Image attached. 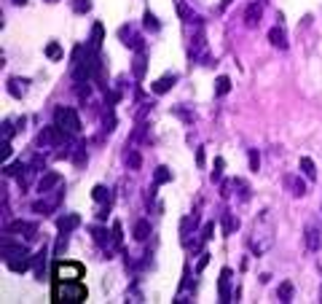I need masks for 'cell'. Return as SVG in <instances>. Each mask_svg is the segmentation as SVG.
Instances as JSON below:
<instances>
[{
    "mask_svg": "<svg viewBox=\"0 0 322 304\" xmlns=\"http://www.w3.org/2000/svg\"><path fill=\"white\" fill-rule=\"evenodd\" d=\"M100 49H94L91 43H80L73 49V62H70V73H73V81L76 84H89L94 78L97 67H100Z\"/></svg>",
    "mask_w": 322,
    "mask_h": 304,
    "instance_id": "1",
    "label": "cell"
},
{
    "mask_svg": "<svg viewBox=\"0 0 322 304\" xmlns=\"http://www.w3.org/2000/svg\"><path fill=\"white\" fill-rule=\"evenodd\" d=\"M274 243H277V234H274L271 213L263 210V213L255 218V223H252V234H250V240H247V245H250L252 256H266L268 250L274 248Z\"/></svg>",
    "mask_w": 322,
    "mask_h": 304,
    "instance_id": "2",
    "label": "cell"
},
{
    "mask_svg": "<svg viewBox=\"0 0 322 304\" xmlns=\"http://www.w3.org/2000/svg\"><path fill=\"white\" fill-rule=\"evenodd\" d=\"M51 299L56 304H80L89 299V291H86L83 280H54L51 285Z\"/></svg>",
    "mask_w": 322,
    "mask_h": 304,
    "instance_id": "3",
    "label": "cell"
},
{
    "mask_svg": "<svg viewBox=\"0 0 322 304\" xmlns=\"http://www.w3.org/2000/svg\"><path fill=\"white\" fill-rule=\"evenodd\" d=\"M54 124H56V127H62L70 137L80 135V119H78L76 108H65V105H59V108L54 111Z\"/></svg>",
    "mask_w": 322,
    "mask_h": 304,
    "instance_id": "4",
    "label": "cell"
},
{
    "mask_svg": "<svg viewBox=\"0 0 322 304\" xmlns=\"http://www.w3.org/2000/svg\"><path fill=\"white\" fill-rule=\"evenodd\" d=\"M67 132L62 127H56V124H51V127H43L38 135V148H56L62 146V143H67Z\"/></svg>",
    "mask_w": 322,
    "mask_h": 304,
    "instance_id": "5",
    "label": "cell"
},
{
    "mask_svg": "<svg viewBox=\"0 0 322 304\" xmlns=\"http://www.w3.org/2000/svg\"><path fill=\"white\" fill-rule=\"evenodd\" d=\"M80 277H83V264L62 259L54 264V280H80Z\"/></svg>",
    "mask_w": 322,
    "mask_h": 304,
    "instance_id": "6",
    "label": "cell"
},
{
    "mask_svg": "<svg viewBox=\"0 0 322 304\" xmlns=\"http://www.w3.org/2000/svg\"><path fill=\"white\" fill-rule=\"evenodd\" d=\"M231 277H234V269L231 267H223L220 269V280H217V299L223 304L234 302L231 299Z\"/></svg>",
    "mask_w": 322,
    "mask_h": 304,
    "instance_id": "7",
    "label": "cell"
},
{
    "mask_svg": "<svg viewBox=\"0 0 322 304\" xmlns=\"http://www.w3.org/2000/svg\"><path fill=\"white\" fill-rule=\"evenodd\" d=\"M5 267H8L11 272H27V269L32 267V256L27 253V248H22L19 253H14V256L5 259Z\"/></svg>",
    "mask_w": 322,
    "mask_h": 304,
    "instance_id": "8",
    "label": "cell"
},
{
    "mask_svg": "<svg viewBox=\"0 0 322 304\" xmlns=\"http://www.w3.org/2000/svg\"><path fill=\"white\" fill-rule=\"evenodd\" d=\"M263 16V0H250V5L244 8V27H258Z\"/></svg>",
    "mask_w": 322,
    "mask_h": 304,
    "instance_id": "9",
    "label": "cell"
},
{
    "mask_svg": "<svg viewBox=\"0 0 322 304\" xmlns=\"http://www.w3.org/2000/svg\"><path fill=\"white\" fill-rule=\"evenodd\" d=\"M3 232H22L27 240H38V223H30V221H14V223H5Z\"/></svg>",
    "mask_w": 322,
    "mask_h": 304,
    "instance_id": "10",
    "label": "cell"
},
{
    "mask_svg": "<svg viewBox=\"0 0 322 304\" xmlns=\"http://www.w3.org/2000/svg\"><path fill=\"white\" fill-rule=\"evenodd\" d=\"M62 186V175L59 173H43V178L38 181V194L40 197H46V194H51L54 188Z\"/></svg>",
    "mask_w": 322,
    "mask_h": 304,
    "instance_id": "11",
    "label": "cell"
},
{
    "mask_svg": "<svg viewBox=\"0 0 322 304\" xmlns=\"http://www.w3.org/2000/svg\"><path fill=\"white\" fill-rule=\"evenodd\" d=\"M196 226H199V213H191V215L183 218V223H180V240H183V245L191 243V234L196 232Z\"/></svg>",
    "mask_w": 322,
    "mask_h": 304,
    "instance_id": "12",
    "label": "cell"
},
{
    "mask_svg": "<svg viewBox=\"0 0 322 304\" xmlns=\"http://www.w3.org/2000/svg\"><path fill=\"white\" fill-rule=\"evenodd\" d=\"M282 183H285V188L293 194V197H303V194H306V183L301 181V175L287 173L285 178H282Z\"/></svg>",
    "mask_w": 322,
    "mask_h": 304,
    "instance_id": "13",
    "label": "cell"
},
{
    "mask_svg": "<svg viewBox=\"0 0 322 304\" xmlns=\"http://www.w3.org/2000/svg\"><path fill=\"white\" fill-rule=\"evenodd\" d=\"M118 35H121V41H124V46H132V49L134 51H142L145 49V41H142L140 35H134V30H132V27H121L118 30Z\"/></svg>",
    "mask_w": 322,
    "mask_h": 304,
    "instance_id": "14",
    "label": "cell"
},
{
    "mask_svg": "<svg viewBox=\"0 0 322 304\" xmlns=\"http://www.w3.org/2000/svg\"><path fill=\"white\" fill-rule=\"evenodd\" d=\"M175 84H177V73H164L159 81L151 84V91H153V94H166V91L175 87Z\"/></svg>",
    "mask_w": 322,
    "mask_h": 304,
    "instance_id": "15",
    "label": "cell"
},
{
    "mask_svg": "<svg viewBox=\"0 0 322 304\" xmlns=\"http://www.w3.org/2000/svg\"><path fill=\"white\" fill-rule=\"evenodd\" d=\"M62 194H65V191H56L51 199H40V202H35V205H32V213H38V215H49L51 210H54L56 205H59Z\"/></svg>",
    "mask_w": 322,
    "mask_h": 304,
    "instance_id": "16",
    "label": "cell"
},
{
    "mask_svg": "<svg viewBox=\"0 0 322 304\" xmlns=\"http://www.w3.org/2000/svg\"><path fill=\"white\" fill-rule=\"evenodd\" d=\"M145 70H148V54H145V49H142V51H137L134 60H132V73H134L137 81H142V78H145Z\"/></svg>",
    "mask_w": 322,
    "mask_h": 304,
    "instance_id": "17",
    "label": "cell"
},
{
    "mask_svg": "<svg viewBox=\"0 0 322 304\" xmlns=\"http://www.w3.org/2000/svg\"><path fill=\"white\" fill-rule=\"evenodd\" d=\"M303 240H306V250H312V253H317V250H320L322 234H320L317 226H312V223H309V226H306V234H303Z\"/></svg>",
    "mask_w": 322,
    "mask_h": 304,
    "instance_id": "18",
    "label": "cell"
},
{
    "mask_svg": "<svg viewBox=\"0 0 322 304\" xmlns=\"http://www.w3.org/2000/svg\"><path fill=\"white\" fill-rule=\"evenodd\" d=\"M80 226V215L78 213H65L59 218V221H56V229H59V232H76V229Z\"/></svg>",
    "mask_w": 322,
    "mask_h": 304,
    "instance_id": "19",
    "label": "cell"
},
{
    "mask_svg": "<svg viewBox=\"0 0 322 304\" xmlns=\"http://www.w3.org/2000/svg\"><path fill=\"white\" fill-rule=\"evenodd\" d=\"M27 89H30V81L27 78H8V94L11 97H25L27 94Z\"/></svg>",
    "mask_w": 322,
    "mask_h": 304,
    "instance_id": "20",
    "label": "cell"
},
{
    "mask_svg": "<svg viewBox=\"0 0 322 304\" xmlns=\"http://www.w3.org/2000/svg\"><path fill=\"white\" fill-rule=\"evenodd\" d=\"M268 41H271V46H274V49H282V51L287 49V35H285V30H282L279 25L268 30Z\"/></svg>",
    "mask_w": 322,
    "mask_h": 304,
    "instance_id": "21",
    "label": "cell"
},
{
    "mask_svg": "<svg viewBox=\"0 0 322 304\" xmlns=\"http://www.w3.org/2000/svg\"><path fill=\"white\" fill-rule=\"evenodd\" d=\"M46 256H49V250H46V245L38 250L35 256H32V272H35L38 280H43V269H46Z\"/></svg>",
    "mask_w": 322,
    "mask_h": 304,
    "instance_id": "22",
    "label": "cell"
},
{
    "mask_svg": "<svg viewBox=\"0 0 322 304\" xmlns=\"http://www.w3.org/2000/svg\"><path fill=\"white\" fill-rule=\"evenodd\" d=\"M132 234H134V240H137V243H145V240L151 237V221L140 218V221L134 223V229H132Z\"/></svg>",
    "mask_w": 322,
    "mask_h": 304,
    "instance_id": "23",
    "label": "cell"
},
{
    "mask_svg": "<svg viewBox=\"0 0 322 304\" xmlns=\"http://www.w3.org/2000/svg\"><path fill=\"white\" fill-rule=\"evenodd\" d=\"M220 221H223V234H226V237H228V234H234V232L239 229V218L234 215V213H228V210L220 215Z\"/></svg>",
    "mask_w": 322,
    "mask_h": 304,
    "instance_id": "24",
    "label": "cell"
},
{
    "mask_svg": "<svg viewBox=\"0 0 322 304\" xmlns=\"http://www.w3.org/2000/svg\"><path fill=\"white\" fill-rule=\"evenodd\" d=\"M124 159H126V164H129V170H140V167H142V156H140V151H137V148H132V146H126Z\"/></svg>",
    "mask_w": 322,
    "mask_h": 304,
    "instance_id": "25",
    "label": "cell"
},
{
    "mask_svg": "<svg viewBox=\"0 0 322 304\" xmlns=\"http://www.w3.org/2000/svg\"><path fill=\"white\" fill-rule=\"evenodd\" d=\"M38 170L35 167H30V164H25V170H22L19 175H16V181H19V188L25 191V188H30V183H32V178H35Z\"/></svg>",
    "mask_w": 322,
    "mask_h": 304,
    "instance_id": "26",
    "label": "cell"
},
{
    "mask_svg": "<svg viewBox=\"0 0 322 304\" xmlns=\"http://www.w3.org/2000/svg\"><path fill=\"white\" fill-rule=\"evenodd\" d=\"M102 38H105L102 22H94V25H91V38H89V43L94 46V49H100V46H102Z\"/></svg>",
    "mask_w": 322,
    "mask_h": 304,
    "instance_id": "27",
    "label": "cell"
},
{
    "mask_svg": "<svg viewBox=\"0 0 322 304\" xmlns=\"http://www.w3.org/2000/svg\"><path fill=\"white\" fill-rule=\"evenodd\" d=\"M228 91H231V78H228V76H217V81H215V97H226Z\"/></svg>",
    "mask_w": 322,
    "mask_h": 304,
    "instance_id": "28",
    "label": "cell"
},
{
    "mask_svg": "<svg viewBox=\"0 0 322 304\" xmlns=\"http://www.w3.org/2000/svg\"><path fill=\"white\" fill-rule=\"evenodd\" d=\"M175 5H177V14H180L183 22H193V25H196V22H201L196 14H191V11H188V5L183 3V0H175Z\"/></svg>",
    "mask_w": 322,
    "mask_h": 304,
    "instance_id": "29",
    "label": "cell"
},
{
    "mask_svg": "<svg viewBox=\"0 0 322 304\" xmlns=\"http://www.w3.org/2000/svg\"><path fill=\"white\" fill-rule=\"evenodd\" d=\"M46 57H49V60H51V62H59V60H62V57H65V54H62V46H59V43H56V41H51V43H46Z\"/></svg>",
    "mask_w": 322,
    "mask_h": 304,
    "instance_id": "30",
    "label": "cell"
},
{
    "mask_svg": "<svg viewBox=\"0 0 322 304\" xmlns=\"http://www.w3.org/2000/svg\"><path fill=\"white\" fill-rule=\"evenodd\" d=\"M301 173L309 178V181H314L317 178V167H314V162L309 156H301Z\"/></svg>",
    "mask_w": 322,
    "mask_h": 304,
    "instance_id": "31",
    "label": "cell"
},
{
    "mask_svg": "<svg viewBox=\"0 0 322 304\" xmlns=\"http://www.w3.org/2000/svg\"><path fill=\"white\" fill-rule=\"evenodd\" d=\"M277 296H279V302H293V283H290V280H285V283H279V288H277Z\"/></svg>",
    "mask_w": 322,
    "mask_h": 304,
    "instance_id": "32",
    "label": "cell"
},
{
    "mask_svg": "<svg viewBox=\"0 0 322 304\" xmlns=\"http://www.w3.org/2000/svg\"><path fill=\"white\" fill-rule=\"evenodd\" d=\"M169 181H172V170H169V167H159L156 175H153V183L161 186V183H169Z\"/></svg>",
    "mask_w": 322,
    "mask_h": 304,
    "instance_id": "33",
    "label": "cell"
},
{
    "mask_svg": "<svg viewBox=\"0 0 322 304\" xmlns=\"http://www.w3.org/2000/svg\"><path fill=\"white\" fill-rule=\"evenodd\" d=\"M91 197H94L97 202H110V188H107V186H94Z\"/></svg>",
    "mask_w": 322,
    "mask_h": 304,
    "instance_id": "34",
    "label": "cell"
},
{
    "mask_svg": "<svg viewBox=\"0 0 322 304\" xmlns=\"http://www.w3.org/2000/svg\"><path fill=\"white\" fill-rule=\"evenodd\" d=\"M142 25H145L148 30H153V32H159V27H161V25H159V19L151 14V11H145V16H142Z\"/></svg>",
    "mask_w": 322,
    "mask_h": 304,
    "instance_id": "35",
    "label": "cell"
},
{
    "mask_svg": "<svg viewBox=\"0 0 322 304\" xmlns=\"http://www.w3.org/2000/svg\"><path fill=\"white\" fill-rule=\"evenodd\" d=\"M121 243H124V229H121V221L113 223V245H116V250L121 248Z\"/></svg>",
    "mask_w": 322,
    "mask_h": 304,
    "instance_id": "36",
    "label": "cell"
},
{
    "mask_svg": "<svg viewBox=\"0 0 322 304\" xmlns=\"http://www.w3.org/2000/svg\"><path fill=\"white\" fill-rule=\"evenodd\" d=\"M67 250V232H59V240H56V248H54V256H59L62 259V253Z\"/></svg>",
    "mask_w": 322,
    "mask_h": 304,
    "instance_id": "37",
    "label": "cell"
},
{
    "mask_svg": "<svg viewBox=\"0 0 322 304\" xmlns=\"http://www.w3.org/2000/svg\"><path fill=\"white\" fill-rule=\"evenodd\" d=\"M73 11H76V14H89L91 0H73Z\"/></svg>",
    "mask_w": 322,
    "mask_h": 304,
    "instance_id": "38",
    "label": "cell"
},
{
    "mask_svg": "<svg viewBox=\"0 0 322 304\" xmlns=\"http://www.w3.org/2000/svg\"><path fill=\"white\" fill-rule=\"evenodd\" d=\"M212 232H215V221H207L204 223V229H201V243H210V240H212Z\"/></svg>",
    "mask_w": 322,
    "mask_h": 304,
    "instance_id": "39",
    "label": "cell"
},
{
    "mask_svg": "<svg viewBox=\"0 0 322 304\" xmlns=\"http://www.w3.org/2000/svg\"><path fill=\"white\" fill-rule=\"evenodd\" d=\"M247 156H250V170H252V173H258V167H261V156H258V151H255V148H250Z\"/></svg>",
    "mask_w": 322,
    "mask_h": 304,
    "instance_id": "40",
    "label": "cell"
},
{
    "mask_svg": "<svg viewBox=\"0 0 322 304\" xmlns=\"http://www.w3.org/2000/svg\"><path fill=\"white\" fill-rule=\"evenodd\" d=\"M22 170H25V164H22V162H16V164H5V170H3V173L8 175V178H14V175H19Z\"/></svg>",
    "mask_w": 322,
    "mask_h": 304,
    "instance_id": "41",
    "label": "cell"
},
{
    "mask_svg": "<svg viewBox=\"0 0 322 304\" xmlns=\"http://www.w3.org/2000/svg\"><path fill=\"white\" fill-rule=\"evenodd\" d=\"M223 167H226V162L217 156L215 159V170H212V181H220V178H223Z\"/></svg>",
    "mask_w": 322,
    "mask_h": 304,
    "instance_id": "42",
    "label": "cell"
},
{
    "mask_svg": "<svg viewBox=\"0 0 322 304\" xmlns=\"http://www.w3.org/2000/svg\"><path fill=\"white\" fill-rule=\"evenodd\" d=\"M102 129H105V132H113V129H116V113H113V111L105 113V127H102Z\"/></svg>",
    "mask_w": 322,
    "mask_h": 304,
    "instance_id": "43",
    "label": "cell"
},
{
    "mask_svg": "<svg viewBox=\"0 0 322 304\" xmlns=\"http://www.w3.org/2000/svg\"><path fill=\"white\" fill-rule=\"evenodd\" d=\"M73 162H76V167H83V164H86V148H76Z\"/></svg>",
    "mask_w": 322,
    "mask_h": 304,
    "instance_id": "44",
    "label": "cell"
},
{
    "mask_svg": "<svg viewBox=\"0 0 322 304\" xmlns=\"http://www.w3.org/2000/svg\"><path fill=\"white\" fill-rule=\"evenodd\" d=\"M207 264H210V253H201V259H199V264H196V269H193V272L201 274V272H204V267H207Z\"/></svg>",
    "mask_w": 322,
    "mask_h": 304,
    "instance_id": "45",
    "label": "cell"
},
{
    "mask_svg": "<svg viewBox=\"0 0 322 304\" xmlns=\"http://www.w3.org/2000/svg\"><path fill=\"white\" fill-rule=\"evenodd\" d=\"M89 94H91V89L83 87V84H78V97H80V100H89Z\"/></svg>",
    "mask_w": 322,
    "mask_h": 304,
    "instance_id": "46",
    "label": "cell"
},
{
    "mask_svg": "<svg viewBox=\"0 0 322 304\" xmlns=\"http://www.w3.org/2000/svg\"><path fill=\"white\" fill-rule=\"evenodd\" d=\"M3 135H5V140H11V137H14V127H11V122L3 124Z\"/></svg>",
    "mask_w": 322,
    "mask_h": 304,
    "instance_id": "47",
    "label": "cell"
},
{
    "mask_svg": "<svg viewBox=\"0 0 322 304\" xmlns=\"http://www.w3.org/2000/svg\"><path fill=\"white\" fill-rule=\"evenodd\" d=\"M11 156V140H5L3 143V159H8Z\"/></svg>",
    "mask_w": 322,
    "mask_h": 304,
    "instance_id": "48",
    "label": "cell"
},
{
    "mask_svg": "<svg viewBox=\"0 0 322 304\" xmlns=\"http://www.w3.org/2000/svg\"><path fill=\"white\" fill-rule=\"evenodd\" d=\"M196 162H199V167H204V151L201 148H196Z\"/></svg>",
    "mask_w": 322,
    "mask_h": 304,
    "instance_id": "49",
    "label": "cell"
},
{
    "mask_svg": "<svg viewBox=\"0 0 322 304\" xmlns=\"http://www.w3.org/2000/svg\"><path fill=\"white\" fill-rule=\"evenodd\" d=\"M231 3H234V0H220V11H226L228 5H231Z\"/></svg>",
    "mask_w": 322,
    "mask_h": 304,
    "instance_id": "50",
    "label": "cell"
},
{
    "mask_svg": "<svg viewBox=\"0 0 322 304\" xmlns=\"http://www.w3.org/2000/svg\"><path fill=\"white\" fill-rule=\"evenodd\" d=\"M14 3H16V5H27V0H14Z\"/></svg>",
    "mask_w": 322,
    "mask_h": 304,
    "instance_id": "51",
    "label": "cell"
},
{
    "mask_svg": "<svg viewBox=\"0 0 322 304\" xmlns=\"http://www.w3.org/2000/svg\"><path fill=\"white\" fill-rule=\"evenodd\" d=\"M320 302H322V288H320Z\"/></svg>",
    "mask_w": 322,
    "mask_h": 304,
    "instance_id": "52",
    "label": "cell"
},
{
    "mask_svg": "<svg viewBox=\"0 0 322 304\" xmlns=\"http://www.w3.org/2000/svg\"><path fill=\"white\" fill-rule=\"evenodd\" d=\"M49 3H56V0H49Z\"/></svg>",
    "mask_w": 322,
    "mask_h": 304,
    "instance_id": "53",
    "label": "cell"
}]
</instances>
